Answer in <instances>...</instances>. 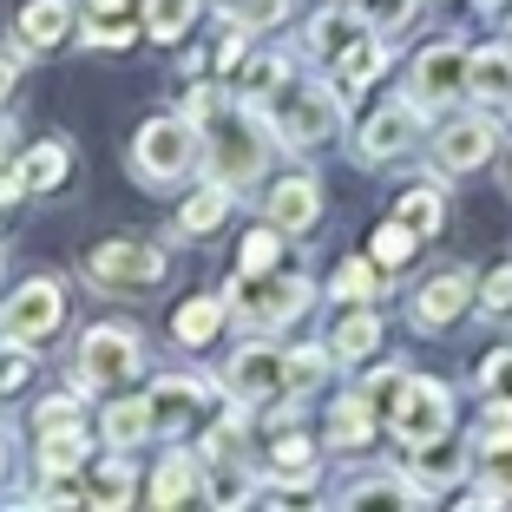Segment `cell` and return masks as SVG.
<instances>
[{
    "mask_svg": "<svg viewBox=\"0 0 512 512\" xmlns=\"http://www.w3.org/2000/svg\"><path fill=\"white\" fill-rule=\"evenodd\" d=\"M270 119H276V138L296 151L322 145V138H335V125H342V99H335L329 86H316V79H283V86L270 92Z\"/></svg>",
    "mask_w": 512,
    "mask_h": 512,
    "instance_id": "cell-1",
    "label": "cell"
},
{
    "mask_svg": "<svg viewBox=\"0 0 512 512\" xmlns=\"http://www.w3.org/2000/svg\"><path fill=\"white\" fill-rule=\"evenodd\" d=\"M263 165H270L263 125H256L250 112H224V119L211 125V171L224 184H250V178H263Z\"/></svg>",
    "mask_w": 512,
    "mask_h": 512,
    "instance_id": "cell-2",
    "label": "cell"
},
{
    "mask_svg": "<svg viewBox=\"0 0 512 512\" xmlns=\"http://www.w3.org/2000/svg\"><path fill=\"white\" fill-rule=\"evenodd\" d=\"M467 73H473V53L460 40H440V46H427L421 60H414L407 99H414L421 112H440V106H453V99L467 92Z\"/></svg>",
    "mask_w": 512,
    "mask_h": 512,
    "instance_id": "cell-3",
    "label": "cell"
},
{
    "mask_svg": "<svg viewBox=\"0 0 512 512\" xmlns=\"http://www.w3.org/2000/svg\"><path fill=\"white\" fill-rule=\"evenodd\" d=\"M388 427L407 440V447H421V440H440V434L453 427V394H447V381L407 375V388H401V401H394Z\"/></svg>",
    "mask_w": 512,
    "mask_h": 512,
    "instance_id": "cell-4",
    "label": "cell"
},
{
    "mask_svg": "<svg viewBox=\"0 0 512 512\" xmlns=\"http://www.w3.org/2000/svg\"><path fill=\"white\" fill-rule=\"evenodd\" d=\"M86 270L99 289H151L165 276V250L158 243H99L86 256Z\"/></svg>",
    "mask_w": 512,
    "mask_h": 512,
    "instance_id": "cell-5",
    "label": "cell"
},
{
    "mask_svg": "<svg viewBox=\"0 0 512 512\" xmlns=\"http://www.w3.org/2000/svg\"><path fill=\"white\" fill-rule=\"evenodd\" d=\"M237 309L250 316V329H283L309 309V283L302 276H243Z\"/></svg>",
    "mask_w": 512,
    "mask_h": 512,
    "instance_id": "cell-6",
    "label": "cell"
},
{
    "mask_svg": "<svg viewBox=\"0 0 512 512\" xmlns=\"http://www.w3.org/2000/svg\"><path fill=\"white\" fill-rule=\"evenodd\" d=\"M473 302H480V276L473 270H440V276H427L421 296H414V329H453Z\"/></svg>",
    "mask_w": 512,
    "mask_h": 512,
    "instance_id": "cell-7",
    "label": "cell"
},
{
    "mask_svg": "<svg viewBox=\"0 0 512 512\" xmlns=\"http://www.w3.org/2000/svg\"><path fill=\"white\" fill-rule=\"evenodd\" d=\"M493 151H499V125L486 119V112H467V119L440 125V138H434V165H440V171H480Z\"/></svg>",
    "mask_w": 512,
    "mask_h": 512,
    "instance_id": "cell-8",
    "label": "cell"
},
{
    "mask_svg": "<svg viewBox=\"0 0 512 512\" xmlns=\"http://www.w3.org/2000/svg\"><path fill=\"white\" fill-rule=\"evenodd\" d=\"M60 316H66L60 289L40 276V283H27L7 309H0V329H7V342H46V335L60 329Z\"/></svg>",
    "mask_w": 512,
    "mask_h": 512,
    "instance_id": "cell-9",
    "label": "cell"
},
{
    "mask_svg": "<svg viewBox=\"0 0 512 512\" xmlns=\"http://www.w3.org/2000/svg\"><path fill=\"white\" fill-rule=\"evenodd\" d=\"M191 158H197V132L184 119H151L138 132V171L145 178H178Z\"/></svg>",
    "mask_w": 512,
    "mask_h": 512,
    "instance_id": "cell-10",
    "label": "cell"
},
{
    "mask_svg": "<svg viewBox=\"0 0 512 512\" xmlns=\"http://www.w3.org/2000/svg\"><path fill=\"white\" fill-rule=\"evenodd\" d=\"M138 368V335L132 329H92L86 335V348H79V375L92 381V388H119L125 375Z\"/></svg>",
    "mask_w": 512,
    "mask_h": 512,
    "instance_id": "cell-11",
    "label": "cell"
},
{
    "mask_svg": "<svg viewBox=\"0 0 512 512\" xmlns=\"http://www.w3.org/2000/svg\"><path fill=\"white\" fill-rule=\"evenodd\" d=\"M414 132H421V106H414V99H401V106H381L375 119L362 125L355 151H362V165H381V158H401V151L414 145Z\"/></svg>",
    "mask_w": 512,
    "mask_h": 512,
    "instance_id": "cell-12",
    "label": "cell"
},
{
    "mask_svg": "<svg viewBox=\"0 0 512 512\" xmlns=\"http://www.w3.org/2000/svg\"><path fill=\"white\" fill-rule=\"evenodd\" d=\"M414 460H407V473H414V486H421L427 499L434 493H447V486H460V473H467V440H453V434H440V440H421V447H407Z\"/></svg>",
    "mask_w": 512,
    "mask_h": 512,
    "instance_id": "cell-13",
    "label": "cell"
},
{
    "mask_svg": "<svg viewBox=\"0 0 512 512\" xmlns=\"http://www.w3.org/2000/svg\"><path fill=\"white\" fill-rule=\"evenodd\" d=\"M230 394H237V401H276V394H289V355H276V348H243L237 362H230Z\"/></svg>",
    "mask_w": 512,
    "mask_h": 512,
    "instance_id": "cell-14",
    "label": "cell"
},
{
    "mask_svg": "<svg viewBox=\"0 0 512 512\" xmlns=\"http://www.w3.org/2000/svg\"><path fill=\"white\" fill-rule=\"evenodd\" d=\"M467 92L480 99V106H512V40H499V46H480V53H473Z\"/></svg>",
    "mask_w": 512,
    "mask_h": 512,
    "instance_id": "cell-15",
    "label": "cell"
},
{
    "mask_svg": "<svg viewBox=\"0 0 512 512\" xmlns=\"http://www.w3.org/2000/svg\"><path fill=\"white\" fill-rule=\"evenodd\" d=\"M322 217V191H316V178H283L270 191V224L276 230H289V237H296V230H309Z\"/></svg>",
    "mask_w": 512,
    "mask_h": 512,
    "instance_id": "cell-16",
    "label": "cell"
},
{
    "mask_svg": "<svg viewBox=\"0 0 512 512\" xmlns=\"http://www.w3.org/2000/svg\"><path fill=\"white\" fill-rule=\"evenodd\" d=\"M362 33H375V27H368V14H348V7H335V14H316V20H309V53H316L322 66H335L348 46L362 40Z\"/></svg>",
    "mask_w": 512,
    "mask_h": 512,
    "instance_id": "cell-17",
    "label": "cell"
},
{
    "mask_svg": "<svg viewBox=\"0 0 512 512\" xmlns=\"http://www.w3.org/2000/svg\"><path fill=\"white\" fill-rule=\"evenodd\" d=\"M421 486H414V473H368V480H348V493H342V506H421Z\"/></svg>",
    "mask_w": 512,
    "mask_h": 512,
    "instance_id": "cell-18",
    "label": "cell"
},
{
    "mask_svg": "<svg viewBox=\"0 0 512 512\" xmlns=\"http://www.w3.org/2000/svg\"><path fill=\"white\" fill-rule=\"evenodd\" d=\"M151 401V421L158 427H178V421H191L197 407H204V381H191V375H165L158 388L145 394Z\"/></svg>",
    "mask_w": 512,
    "mask_h": 512,
    "instance_id": "cell-19",
    "label": "cell"
},
{
    "mask_svg": "<svg viewBox=\"0 0 512 512\" xmlns=\"http://www.w3.org/2000/svg\"><path fill=\"white\" fill-rule=\"evenodd\" d=\"M375 401L368 394H348V401H335L329 407V447H368L375 440Z\"/></svg>",
    "mask_w": 512,
    "mask_h": 512,
    "instance_id": "cell-20",
    "label": "cell"
},
{
    "mask_svg": "<svg viewBox=\"0 0 512 512\" xmlns=\"http://www.w3.org/2000/svg\"><path fill=\"white\" fill-rule=\"evenodd\" d=\"M329 348L342 355V362H368V355L381 348V316L362 302L355 316H342V322H335V342H329Z\"/></svg>",
    "mask_w": 512,
    "mask_h": 512,
    "instance_id": "cell-21",
    "label": "cell"
},
{
    "mask_svg": "<svg viewBox=\"0 0 512 512\" xmlns=\"http://www.w3.org/2000/svg\"><path fill=\"white\" fill-rule=\"evenodd\" d=\"M329 73H335V86H342V92H362V86H375V73H381V33H362V40L348 46V53L329 66Z\"/></svg>",
    "mask_w": 512,
    "mask_h": 512,
    "instance_id": "cell-22",
    "label": "cell"
},
{
    "mask_svg": "<svg viewBox=\"0 0 512 512\" xmlns=\"http://www.w3.org/2000/svg\"><path fill=\"white\" fill-rule=\"evenodd\" d=\"M66 27H73L66 0H33L27 14H20V40H27V46H60Z\"/></svg>",
    "mask_w": 512,
    "mask_h": 512,
    "instance_id": "cell-23",
    "label": "cell"
},
{
    "mask_svg": "<svg viewBox=\"0 0 512 512\" xmlns=\"http://www.w3.org/2000/svg\"><path fill=\"white\" fill-rule=\"evenodd\" d=\"M224 217H230V184L217 178V184H204V191H197L191 204H184V217H178V224L191 230V237H211V230L224 224Z\"/></svg>",
    "mask_w": 512,
    "mask_h": 512,
    "instance_id": "cell-24",
    "label": "cell"
},
{
    "mask_svg": "<svg viewBox=\"0 0 512 512\" xmlns=\"http://www.w3.org/2000/svg\"><path fill=\"white\" fill-rule=\"evenodd\" d=\"M151 499H158V506H184V499H197V467H191V453H171L165 467L151 473Z\"/></svg>",
    "mask_w": 512,
    "mask_h": 512,
    "instance_id": "cell-25",
    "label": "cell"
},
{
    "mask_svg": "<svg viewBox=\"0 0 512 512\" xmlns=\"http://www.w3.org/2000/svg\"><path fill=\"white\" fill-rule=\"evenodd\" d=\"M217 329H224V302H217V296H197V302L178 309V342L184 348H204Z\"/></svg>",
    "mask_w": 512,
    "mask_h": 512,
    "instance_id": "cell-26",
    "label": "cell"
},
{
    "mask_svg": "<svg viewBox=\"0 0 512 512\" xmlns=\"http://www.w3.org/2000/svg\"><path fill=\"white\" fill-rule=\"evenodd\" d=\"M270 467H276V480H289V486H309V473H316V447L302 434H283L270 447Z\"/></svg>",
    "mask_w": 512,
    "mask_h": 512,
    "instance_id": "cell-27",
    "label": "cell"
},
{
    "mask_svg": "<svg viewBox=\"0 0 512 512\" xmlns=\"http://www.w3.org/2000/svg\"><path fill=\"white\" fill-rule=\"evenodd\" d=\"M151 401H112L106 407V440H119V447H132V440H145L151 434Z\"/></svg>",
    "mask_w": 512,
    "mask_h": 512,
    "instance_id": "cell-28",
    "label": "cell"
},
{
    "mask_svg": "<svg viewBox=\"0 0 512 512\" xmlns=\"http://www.w3.org/2000/svg\"><path fill=\"white\" fill-rule=\"evenodd\" d=\"M20 171H27V191H60L66 171H73V151H66V145H40Z\"/></svg>",
    "mask_w": 512,
    "mask_h": 512,
    "instance_id": "cell-29",
    "label": "cell"
},
{
    "mask_svg": "<svg viewBox=\"0 0 512 512\" xmlns=\"http://www.w3.org/2000/svg\"><path fill=\"white\" fill-rule=\"evenodd\" d=\"M40 460H46V473H79V460H86V440H79V427H46Z\"/></svg>",
    "mask_w": 512,
    "mask_h": 512,
    "instance_id": "cell-30",
    "label": "cell"
},
{
    "mask_svg": "<svg viewBox=\"0 0 512 512\" xmlns=\"http://www.w3.org/2000/svg\"><path fill=\"white\" fill-rule=\"evenodd\" d=\"M414 243H421V230L394 217V224H381V230H375V263H381V270H401L407 256H414Z\"/></svg>",
    "mask_w": 512,
    "mask_h": 512,
    "instance_id": "cell-31",
    "label": "cell"
},
{
    "mask_svg": "<svg viewBox=\"0 0 512 512\" xmlns=\"http://www.w3.org/2000/svg\"><path fill=\"white\" fill-rule=\"evenodd\" d=\"M335 296H342V302H375V296H381V276H375V263H362V256H348L342 270H335Z\"/></svg>",
    "mask_w": 512,
    "mask_h": 512,
    "instance_id": "cell-32",
    "label": "cell"
},
{
    "mask_svg": "<svg viewBox=\"0 0 512 512\" xmlns=\"http://www.w3.org/2000/svg\"><path fill=\"white\" fill-rule=\"evenodd\" d=\"M394 217H401V224H414V230L427 237V230H440L447 204H440V191H434V184H421V191H407V197H401V211H394Z\"/></svg>",
    "mask_w": 512,
    "mask_h": 512,
    "instance_id": "cell-33",
    "label": "cell"
},
{
    "mask_svg": "<svg viewBox=\"0 0 512 512\" xmlns=\"http://www.w3.org/2000/svg\"><path fill=\"white\" fill-rule=\"evenodd\" d=\"M506 440H512V401L493 394V401L480 407V421H473V447H506Z\"/></svg>",
    "mask_w": 512,
    "mask_h": 512,
    "instance_id": "cell-34",
    "label": "cell"
},
{
    "mask_svg": "<svg viewBox=\"0 0 512 512\" xmlns=\"http://www.w3.org/2000/svg\"><path fill=\"white\" fill-rule=\"evenodd\" d=\"M191 7L197 0H151L145 7V33L151 40H178V33L191 27Z\"/></svg>",
    "mask_w": 512,
    "mask_h": 512,
    "instance_id": "cell-35",
    "label": "cell"
},
{
    "mask_svg": "<svg viewBox=\"0 0 512 512\" xmlns=\"http://www.w3.org/2000/svg\"><path fill=\"white\" fill-rule=\"evenodd\" d=\"M283 79H289V66H283V60H250V66L237 73V92H243V99H270Z\"/></svg>",
    "mask_w": 512,
    "mask_h": 512,
    "instance_id": "cell-36",
    "label": "cell"
},
{
    "mask_svg": "<svg viewBox=\"0 0 512 512\" xmlns=\"http://www.w3.org/2000/svg\"><path fill=\"white\" fill-rule=\"evenodd\" d=\"M92 506H125V499H132V473L119 467V460H106V467L92 473Z\"/></svg>",
    "mask_w": 512,
    "mask_h": 512,
    "instance_id": "cell-37",
    "label": "cell"
},
{
    "mask_svg": "<svg viewBox=\"0 0 512 512\" xmlns=\"http://www.w3.org/2000/svg\"><path fill=\"white\" fill-rule=\"evenodd\" d=\"M480 309H486V316H512V256L499 263L493 276H480Z\"/></svg>",
    "mask_w": 512,
    "mask_h": 512,
    "instance_id": "cell-38",
    "label": "cell"
},
{
    "mask_svg": "<svg viewBox=\"0 0 512 512\" xmlns=\"http://www.w3.org/2000/svg\"><path fill=\"white\" fill-rule=\"evenodd\" d=\"M335 355V348H329ZM329 355H322V348H296V355H289V394H309L322 381V368H329Z\"/></svg>",
    "mask_w": 512,
    "mask_h": 512,
    "instance_id": "cell-39",
    "label": "cell"
},
{
    "mask_svg": "<svg viewBox=\"0 0 512 512\" xmlns=\"http://www.w3.org/2000/svg\"><path fill=\"white\" fill-rule=\"evenodd\" d=\"M362 14L375 33H401L407 20H414V0H362Z\"/></svg>",
    "mask_w": 512,
    "mask_h": 512,
    "instance_id": "cell-40",
    "label": "cell"
},
{
    "mask_svg": "<svg viewBox=\"0 0 512 512\" xmlns=\"http://www.w3.org/2000/svg\"><path fill=\"white\" fill-rule=\"evenodd\" d=\"M480 467H486V486L512 506V440L506 447H480Z\"/></svg>",
    "mask_w": 512,
    "mask_h": 512,
    "instance_id": "cell-41",
    "label": "cell"
},
{
    "mask_svg": "<svg viewBox=\"0 0 512 512\" xmlns=\"http://www.w3.org/2000/svg\"><path fill=\"white\" fill-rule=\"evenodd\" d=\"M276 237H283V230H256V237L250 243H243V276H263V270H270V263H276Z\"/></svg>",
    "mask_w": 512,
    "mask_h": 512,
    "instance_id": "cell-42",
    "label": "cell"
},
{
    "mask_svg": "<svg viewBox=\"0 0 512 512\" xmlns=\"http://www.w3.org/2000/svg\"><path fill=\"white\" fill-rule=\"evenodd\" d=\"M289 14V0H243L237 7V27H276Z\"/></svg>",
    "mask_w": 512,
    "mask_h": 512,
    "instance_id": "cell-43",
    "label": "cell"
},
{
    "mask_svg": "<svg viewBox=\"0 0 512 512\" xmlns=\"http://www.w3.org/2000/svg\"><path fill=\"white\" fill-rule=\"evenodd\" d=\"M506 381H512V348H493L480 362V388L486 394H506Z\"/></svg>",
    "mask_w": 512,
    "mask_h": 512,
    "instance_id": "cell-44",
    "label": "cell"
},
{
    "mask_svg": "<svg viewBox=\"0 0 512 512\" xmlns=\"http://www.w3.org/2000/svg\"><path fill=\"white\" fill-rule=\"evenodd\" d=\"M33 381V362L27 355H0V401H7V394H20Z\"/></svg>",
    "mask_w": 512,
    "mask_h": 512,
    "instance_id": "cell-45",
    "label": "cell"
},
{
    "mask_svg": "<svg viewBox=\"0 0 512 512\" xmlns=\"http://www.w3.org/2000/svg\"><path fill=\"white\" fill-rule=\"evenodd\" d=\"M79 421V401H73V394H66V401H46L40 407V434H46V427H73Z\"/></svg>",
    "mask_w": 512,
    "mask_h": 512,
    "instance_id": "cell-46",
    "label": "cell"
},
{
    "mask_svg": "<svg viewBox=\"0 0 512 512\" xmlns=\"http://www.w3.org/2000/svg\"><path fill=\"white\" fill-rule=\"evenodd\" d=\"M125 40H132V27H125V20H119V27H112V20H99V27H92V46H125Z\"/></svg>",
    "mask_w": 512,
    "mask_h": 512,
    "instance_id": "cell-47",
    "label": "cell"
},
{
    "mask_svg": "<svg viewBox=\"0 0 512 512\" xmlns=\"http://www.w3.org/2000/svg\"><path fill=\"white\" fill-rule=\"evenodd\" d=\"M20 191H27V171H14V165H0V204H14Z\"/></svg>",
    "mask_w": 512,
    "mask_h": 512,
    "instance_id": "cell-48",
    "label": "cell"
},
{
    "mask_svg": "<svg viewBox=\"0 0 512 512\" xmlns=\"http://www.w3.org/2000/svg\"><path fill=\"white\" fill-rule=\"evenodd\" d=\"M14 79H20V66H14V60H0V99L14 92Z\"/></svg>",
    "mask_w": 512,
    "mask_h": 512,
    "instance_id": "cell-49",
    "label": "cell"
},
{
    "mask_svg": "<svg viewBox=\"0 0 512 512\" xmlns=\"http://www.w3.org/2000/svg\"><path fill=\"white\" fill-rule=\"evenodd\" d=\"M92 7H99V14H119V7H125V0H92Z\"/></svg>",
    "mask_w": 512,
    "mask_h": 512,
    "instance_id": "cell-50",
    "label": "cell"
},
{
    "mask_svg": "<svg viewBox=\"0 0 512 512\" xmlns=\"http://www.w3.org/2000/svg\"><path fill=\"white\" fill-rule=\"evenodd\" d=\"M0 165H7V125H0Z\"/></svg>",
    "mask_w": 512,
    "mask_h": 512,
    "instance_id": "cell-51",
    "label": "cell"
},
{
    "mask_svg": "<svg viewBox=\"0 0 512 512\" xmlns=\"http://www.w3.org/2000/svg\"><path fill=\"white\" fill-rule=\"evenodd\" d=\"M480 7H486V14H499V7H506V0H480Z\"/></svg>",
    "mask_w": 512,
    "mask_h": 512,
    "instance_id": "cell-52",
    "label": "cell"
},
{
    "mask_svg": "<svg viewBox=\"0 0 512 512\" xmlns=\"http://www.w3.org/2000/svg\"><path fill=\"white\" fill-rule=\"evenodd\" d=\"M0 473H7V447H0Z\"/></svg>",
    "mask_w": 512,
    "mask_h": 512,
    "instance_id": "cell-53",
    "label": "cell"
},
{
    "mask_svg": "<svg viewBox=\"0 0 512 512\" xmlns=\"http://www.w3.org/2000/svg\"><path fill=\"white\" fill-rule=\"evenodd\" d=\"M506 40H512V20H506Z\"/></svg>",
    "mask_w": 512,
    "mask_h": 512,
    "instance_id": "cell-54",
    "label": "cell"
},
{
    "mask_svg": "<svg viewBox=\"0 0 512 512\" xmlns=\"http://www.w3.org/2000/svg\"><path fill=\"white\" fill-rule=\"evenodd\" d=\"M355 7H362V0H355Z\"/></svg>",
    "mask_w": 512,
    "mask_h": 512,
    "instance_id": "cell-55",
    "label": "cell"
}]
</instances>
